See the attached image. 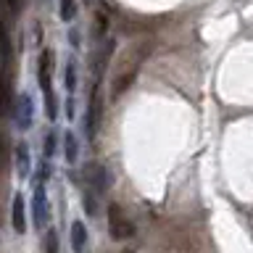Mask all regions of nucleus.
<instances>
[{
    "instance_id": "f257e3e1",
    "label": "nucleus",
    "mask_w": 253,
    "mask_h": 253,
    "mask_svg": "<svg viewBox=\"0 0 253 253\" xmlns=\"http://www.w3.org/2000/svg\"><path fill=\"white\" fill-rule=\"evenodd\" d=\"M106 213H108V232L114 240H126V237L134 235V224L126 219V213L122 211L119 203H111Z\"/></svg>"
},
{
    "instance_id": "f03ea898",
    "label": "nucleus",
    "mask_w": 253,
    "mask_h": 253,
    "mask_svg": "<svg viewBox=\"0 0 253 253\" xmlns=\"http://www.w3.org/2000/svg\"><path fill=\"white\" fill-rule=\"evenodd\" d=\"M13 122H16V126L19 129H29L32 126V116H35V106H32V98L27 92H21L19 98H16V103H13Z\"/></svg>"
},
{
    "instance_id": "7ed1b4c3",
    "label": "nucleus",
    "mask_w": 253,
    "mask_h": 253,
    "mask_svg": "<svg viewBox=\"0 0 253 253\" xmlns=\"http://www.w3.org/2000/svg\"><path fill=\"white\" fill-rule=\"evenodd\" d=\"M84 182L95 190V193H103V190L111 185V174H108L106 166H100V164H87L84 166Z\"/></svg>"
},
{
    "instance_id": "20e7f679",
    "label": "nucleus",
    "mask_w": 253,
    "mask_h": 253,
    "mask_svg": "<svg viewBox=\"0 0 253 253\" xmlns=\"http://www.w3.org/2000/svg\"><path fill=\"white\" fill-rule=\"evenodd\" d=\"M32 216H35V227L42 229L47 224V193L45 185L35 187V198H32Z\"/></svg>"
},
{
    "instance_id": "39448f33",
    "label": "nucleus",
    "mask_w": 253,
    "mask_h": 253,
    "mask_svg": "<svg viewBox=\"0 0 253 253\" xmlns=\"http://www.w3.org/2000/svg\"><path fill=\"white\" fill-rule=\"evenodd\" d=\"M37 77H40V87H42L45 95L53 92V53L50 50H42L40 53V69H37Z\"/></svg>"
},
{
    "instance_id": "423d86ee",
    "label": "nucleus",
    "mask_w": 253,
    "mask_h": 253,
    "mask_svg": "<svg viewBox=\"0 0 253 253\" xmlns=\"http://www.w3.org/2000/svg\"><path fill=\"white\" fill-rule=\"evenodd\" d=\"M11 224L19 235L27 232V206H24L21 195H13V206H11Z\"/></svg>"
},
{
    "instance_id": "0eeeda50",
    "label": "nucleus",
    "mask_w": 253,
    "mask_h": 253,
    "mask_svg": "<svg viewBox=\"0 0 253 253\" xmlns=\"http://www.w3.org/2000/svg\"><path fill=\"white\" fill-rule=\"evenodd\" d=\"M16 174H19L21 179H27L32 174V158H29L27 142H19V145H16Z\"/></svg>"
},
{
    "instance_id": "6e6552de",
    "label": "nucleus",
    "mask_w": 253,
    "mask_h": 253,
    "mask_svg": "<svg viewBox=\"0 0 253 253\" xmlns=\"http://www.w3.org/2000/svg\"><path fill=\"white\" fill-rule=\"evenodd\" d=\"M98 119H100V92H98V87L92 90V100H90V116H87V134H92L98 132Z\"/></svg>"
},
{
    "instance_id": "1a4fd4ad",
    "label": "nucleus",
    "mask_w": 253,
    "mask_h": 253,
    "mask_svg": "<svg viewBox=\"0 0 253 253\" xmlns=\"http://www.w3.org/2000/svg\"><path fill=\"white\" fill-rule=\"evenodd\" d=\"M84 245H87V229L82 221H74L71 224V248H74V253H84Z\"/></svg>"
},
{
    "instance_id": "9d476101",
    "label": "nucleus",
    "mask_w": 253,
    "mask_h": 253,
    "mask_svg": "<svg viewBox=\"0 0 253 253\" xmlns=\"http://www.w3.org/2000/svg\"><path fill=\"white\" fill-rule=\"evenodd\" d=\"M63 145H66V161L69 164H74L77 161V137H74V134H71V132H66V137H63Z\"/></svg>"
},
{
    "instance_id": "9b49d317",
    "label": "nucleus",
    "mask_w": 253,
    "mask_h": 253,
    "mask_svg": "<svg viewBox=\"0 0 253 253\" xmlns=\"http://www.w3.org/2000/svg\"><path fill=\"white\" fill-rule=\"evenodd\" d=\"M58 13H61V19H63V21H71V19L77 16V3H74V0H61Z\"/></svg>"
},
{
    "instance_id": "f8f14e48",
    "label": "nucleus",
    "mask_w": 253,
    "mask_h": 253,
    "mask_svg": "<svg viewBox=\"0 0 253 253\" xmlns=\"http://www.w3.org/2000/svg\"><path fill=\"white\" fill-rule=\"evenodd\" d=\"M45 251L47 253H58V235H55V229H47L45 232Z\"/></svg>"
},
{
    "instance_id": "ddd939ff",
    "label": "nucleus",
    "mask_w": 253,
    "mask_h": 253,
    "mask_svg": "<svg viewBox=\"0 0 253 253\" xmlns=\"http://www.w3.org/2000/svg\"><path fill=\"white\" fill-rule=\"evenodd\" d=\"M77 87V66H74V61H69L66 63V90L71 92Z\"/></svg>"
},
{
    "instance_id": "4468645a",
    "label": "nucleus",
    "mask_w": 253,
    "mask_h": 253,
    "mask_svg": "<svg viewBox=\"0 0 253 253\" xmlns=\"http://www.w3.org/2000/svg\"><path fill=\"white\" fill-rule=\"evenodd\" d=\"M55 153V132H47L45 137V158H50Z\"/></svg>"
},
{
    "instance_id": "2eb2a0df",
    "label": "nucleus",
    "mask_w": 253,
    "mask_h": 253,
    "mask_svg": "<svg viewBox=\"0 0 253 253\" xmlns=\"http://www.w3.org/2000/svg\"><path fill=\"white\" fill-rule=\"evenodd\" d=\"M16 3H19V0H8V5H11V8H16Z\"/></svg>"
},
{
    "instance_id": "dca6fc26",
    "label": "nucleus",
    "mask_w": 253,
    "mask_h": 253,
    "mask_svg": "<svg viewBox=\"0 0 253 253\" xmlns=\"http://www.w3.org/2000/svg\"><path fill=\"white\" fill-rule=\"evenodd\" d=\"M122 253H134V251H122Z\"/></svg>"
}]
</instances>
